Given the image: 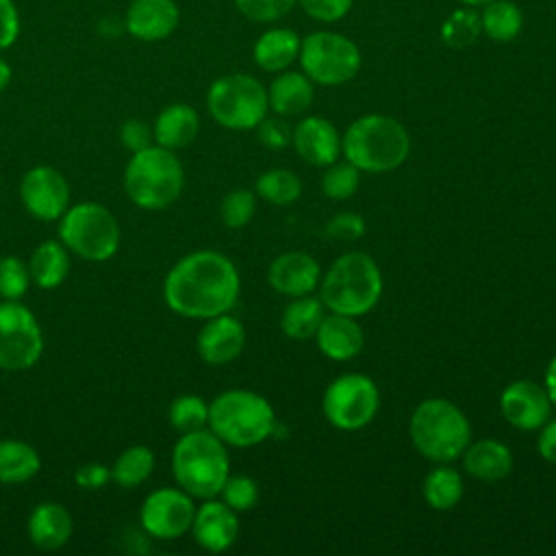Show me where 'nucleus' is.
Instances as JSON below:
<instances>
[{"mask_svg":"<svg viewBox=\"0 0 556 556\" xmlns=\"http://www.w3.org/2000/svg\"><path fill=\"white\" fill-rule=\"evenodd\" d=\"M11 78H13V70H11L9 61L0 54V91H4L9 87Z\"/></svg>","mask_w":556,"mask_h":556,"instance_id":"49","label":"nucleus"},{"mask_svg":"<svg viewBox=\"0 0 556 556\" xmlns=\"http://www.w3.org/2000/svg\"><path fill=\"white\" fill-rule=\"evenodd\" d=\"M326 235L339 241H358L365 235V219L352 211L337 213L326 222Z\"/></svg>","mask_w":556,"mask_h":556,"instance_id":"42","label":"nucleus"},{"mask_svg":"<svg viewBox=\"0 0 556 556\" xmlns=\"http://www.w3.org/2000/svg\"><path fill=\"white\" fill-rule=\"evenodd\" d=\"M321 280L319 263L306 252H282L278 254L267 269L269 287L287 298L311 295Z\"/></svg>","mask_w":556,"mask_h":556,"instance_id":"19","label":"nucleus"},{"mask_svg":"<svg viewBox=\"0 0 556 556\" xmlns=\"http://www.w3.org/2000/svg\"><path fill=\"white\" fill-rule=\"evenodd\" d=\"M43 352V334L37 317L20 300L0 302V369H30Z\"/></svg>","mask_w":556,"mask_h":556,"instance_id":"12","label":"nucleus"},{"mask_svg":"<svg viewBox=\"0 0 556 556\" xmlns=\"http://www.w3.org/2000/svg\"><path fill=\"white\" fill-rule=\"evenodd\" d=\"M361 185V169L350 161H334L321 174V191L330 200H348Z\"/></svg>","mask_w":556,"mask_h":556,"instance_id":"36","label":"nucleus"},{"mask_svg":"<svg viewBox=\"0 0 556 556\" xmlns=\"http://www.w3.org/2000/svg\"><path fill=\"white\" fill-rule=\"evenodd\" d=\"M61 243L85 261H109L119 250L122 230L115 215L100 202H80L61 215Z\"/></svg>","mask_w":556,"mask_h":556,"instance_id":"8","label":"nucleus"},{"mask_svg":"<svg viewBox=\"0 0 556 556\" xmlns=\"http://www.w3.org/2000/svg\"><path fill=\"white\" fill-rule=\"evenodd\" d=\"M154 469V454L146 445L126 447L111 467V480L122 489H135L150 478Z\"/></svg>","mask_w":556,"mask_h":556,"instance_id":"33","label":"nucleus"},{"mask_svg":"<svg viewBox=\"0 0 556 556\" xmlns=\"http://www.w3.org/2000/svg\"><path fill=\"white\" fill-rule=\"evenodd\" d=\"M254 211H256V193L243 187L228 191L219 204V217L224 226L232 230L248 226V222L254 217Z\"/></svg>","mask_w":556,"mask_h":556,"instance_id":"37","label":"nucleus"},{"mask_svg":"<svg viewBox=\"0 0 556 556\" xmlns=\"http://www.w3.org/2000/svg\"><path fill=\"white\" fill-rule=\"evenodd\" d=\"M195 515L193 497L180 486H163L152 491L139 510L141 528L161 541H172L191 530Z\"/></svg>","mask_w":556,"mask_h":556,"instance_id":"13","label":"nucleus"},{"mask_svg":"<svg viewBox=\"0 0 556 556\" xmlns=\"http://www.w3.org/2000/svg\"><path fill=\"white\" fill-rule=\"evenodd\" d=\"M291 135H293V128L285 122L282 115H274V117L265 115L256 126V137L267 150L287 148L291 143Z\"/></svg>","mask_w":556,"mask_h":556,"instance_id":"41","label":"nucleus"},{"mask_svg":"<svg viewBox=\"0 0 556 556\" xmlns=\"http://www.w3.org/2000/svg\"><path fill=\"white\" fill-rule=\"evenodd\" d=\"M254 193L269 204L289 206L302 195V180L295 172L285 167L265 169L254 185Z\"/></svg>","mask_w":556,"mask_h":556,"instance_id":"32","label":"nucleus"},{"mask_svg":"<svg viewBox=\"0 0 556 556\" xmlns=\"http://www.w3.org/2000/svg\"><path fill=\"white\" fill-rule=\"evenodd\" d=\"M543 387H545L552 404L556 406V354L552 356V361H549V365L545 369V384Z\"/></svg>","mask_w":556,"mask_h":556,"instance_id":"48","label":"nucleus"},{"mask_svg":"<svg viewBox=\"0 0 556 556\" xmlns=\"http://www.w3.org/2000/svg\"><path fill=\"white\" fill-rule=\"evenodd\" d=\"M241 291L235 263L217 250H195L167 271L163 298L169 311L187 319H211L230 313Z\"/></svg>","mask_w":556,"mask_h":556,"instance_id":"1","label":"nucleus"},{"mask_svg":"<svg viewBox=\"0 0 556 556\" xmlns=\"http://www.w3.org/2000/svg\"><path fill=\"white\" fill-rule=\"evenodd\" d=\"M122 24L132 39L156 43L178 28L180 7L176 0H130Z\"/></svg>","mask_w":556,"mask_h":556,"instance_id":"16","label":"nucleus"},{"mask_svg":"<svg viewBox=\"0 0 556 556\" xmlns=\"http://www.w3.org/2000/svg\"><path fill=\"white\" fill-rule=\"evenodd\" d=\"M119 139H122L124 148H128L130 152H139V150L152 146L154 132L143 119H126L119 128Z\"/></svg>","mask_w":556,"mask_h":556,"instance_id":"45","label":"nucleus"},{"mask_svg":"<svg viewBox=\"0 0 556 556\" xmlns=\"http://www.w3.org/2000/svg\"><path fill=\"white\" fill-rule=\"evenodd\" d=\"M152 132L156 146H163L167 150L187 148L200 132L198 111L185 102L167 104L159 111Z\"/></svg>","mask_w":556,"mask_h":556,"instance_id":"24","label":"nucleus"},{"mask_svg":"<svg viewBox=\"0 0 556 556\" xmlns=\"http://www.w3.org/2000/svg\"><path fill=\"white\" fill-rule=\"evenodd\" d=\"M382 271L371 254L352 250L337 256L319 280V300L326 311L363 317L382 298Z\"/></svg>","mask_w":556,"mask_h":556,"instance_id":"2","label":"nucleus"},{"mask_svg":"<svg viewBox=\"0 0 556 556\" xmlns=\"http://www.w3.org/2000/svg\"><path fill=\"white\" fill-rule=\"evenodd\" d=\"M20 198L24 208L33 217L41 222H52L70 208L72 193L70 182L59 169L50 165H37L22 176Z\"/></svg>","mask_w":556,"mask_h":556,"instance_id":"14","label":"nucleus"},{"mask_svg":"<svg viewBox=\"0 0 556 556\" xmlns=\"http://www.w3.org/2000/svg\"><path fill=\"white\" fill-rule=\"evenodd\" d=\"M536 450H539V456H541L543 460L556 465V417H549V419L539 428Z\"/></svg>","mask_w":556,"mask_h":556,"instance_id":"47","label":"nucleus"},{"mask_svg":"<svg viewBox=\"0 0 556 556\" xmlns=\"http://www.w3.org/2000/svg\"><path fill=\"white\" fill-rule=\"evenodd\" d=\"M172 473L176 484L191 497H217L230 476L226 443L208 428L182 432L172 450Z\"/></svg>","mask_w":556,"mask_h":556,"instance_id":"4","label":"nucleus"},{"mask_svg":"<svg viewBox=\"0 0 556 556\" xmlns=\"http://www.w3.org/2000/svg\"><path fill=\"white\" fill-rule=\"evenodd\" d=\"M463 476L458 469L450 467V463H437L434 469L424 478V500L434 510H450L463 497Z\"/></svg>","mask_w":556,"mask_h":556,"instance_id":"30","label":"nucleus"},{"mask_svg":"<svg viewBox=\"0 0 556 556\" xmlns=\"http://www.w3.org/2000/svg\"><path fill=\"white\" fill-rule=\"evenodd\" d=\"M298 61L302 72L317 85L337 87L356 78L361 70V50L358 46L332 30H317L302 39Z\"/></svg>","mask_w":556,"mask_h":556,"instance_id":"10","label":"nucleus"},{"mask_svg":"<svg viewBox=\"0 0 556 556\" xmlns=\"http://www.w3.org/2000/svg\"><path fill=\"white\" fill-rule=\"evenodd\" d=\"M552 400L543 384L515 380L500 395L502 417L517 430H539L552 417Z\"/></svg>","mask_w":556,"mask_h":556,"instance_id":"15","label":"nucleus"},{"mask_svg":"<svg viewBox=\"0 0 556 556\" xmlns=\"http://www.w3.org/2000/svg\"><path fill=\"white\" fill-rule=\"evenodd\" d=\"M480 33H482L480 15L473 7L454 9L441 24V41L454 50L473 46Z\"/></svg>","mask_w":556,"mask_h":556,"instance_id":"34","label":"nucleus"},{"mask_svg":"<svg viewBox=\"0 0 556 556\" xmlns=\"http://www.w3.org/2000/svg\"><path fill=\"white\" fill-rule=\"evenodd\" d=\"M208 115L228 130H252L269 113L265 85L243 72L219 76L206 91Z\"/></svg>","mask_w":556,"mask_h":556,"instance_id":"9","label":"nucleus"},{"mask_svg":"<svg viewBox=\"0 0 556 556\" xmlns=\"http://www.w3.org/2000/svg\"><path fill=\"white\" fill-rule=\"evenodd\" d=\"M30 287V269L17 256L0 258V298L22 300Z\"/></svg>","mask_w":556,"mask_h":556,"instance_id":"38","label":"nucleus"},{"mask_svg":"<svg viewBox=\"0 0 556 556\" xmlns=\"http://www.w3.org/2000/svg\"><path fill=\"white\" fill-rule=\"evenodd\" d=\"M463 456V469L482 482H500L513 471V452L497 439L469 441Z\"/></svg>","mask_w":556,"mask_h":556,"instance_id":"22","label":"nucleus"},{"mask_svg":"<svg viewBox=\"0 0 556 556\" xmlns=\"http://www.w3.org/2000/svg\"><path fill=\"white\" fill-rule=\"evenodd\" d=\"M185 187V169L174 150L148 146L132 152L124 169V189L130 202L143 211H161L178 200Z\"/></svg>","mask_w":556,"mask_h":556,"instance_id":"7","label":"nucleus"},{"mask_svg":"<svg viewBox=\"0 0 556 556\" xmlns=\"http://www.w3.org/2000/svg\"><path fill=\"white\" fill-rule=\"evenodd\" d=\"M167 417L172 428L178 430L180 434L202 430L208 424V404L204 402V397L195 393H185L169 404Z\"/></svg>","mask_w":556,"mask_h":556,"instance_id":"35","label":"nucleus"},{"mask_svg":"<svg viewBox=\"0 0 556 556\" xmlns=\"http://www.w3.org/2000/svg\"><path fill=\"white\" fill-rule=\"evenodd\" d=\"M380 408V391L367 374L350 371L337 376L324 391L321 410L330 426L354 432L374 421Z\"/></svg>","mask_w":556,"mask_h":556,"instance_id":"11","label":"nucleus"},{"mask_svg":"<svg viewBox=\"0 0 556 556\" xmlns=\"http://www.w3.org/2000/svg\"><path fill=\"white\" fill-rule=\"evenodd\" d=\"M313 339L326 358L339 363L356 358L365 345V334L356 317L339 313L324 315Z\"/></svg>","mask_w":556,"mask_h":556,"instance_id":"21","label":"nucleus"},{"mask_svg":"<svg viewBox=\"0 0 556 556\" xmlns=\"http://www.w3.org/2000/svg\"><path fill=\"white\" fill-rule=\"evenodd\" d=\"M482 33L500 43L513 41L523 28V13L510 0H491L480 13Z\"/></svg>","mask_w":556,"mask_h":556,"instance_id":"31","label":"nucleus"},{"mask_svg":"<svg viewBox=\"0 0 556 556\" xmlns=\"http://www.w3.org/2000/svg\"><path fill=\"white\" fill-rule=\"evenodd\" d=\"M22 33V15L15 0H0V52L9 50Z\"/></svg>","mask_w":556,"mask_h":556,"instance_id":"43","label":"nucleus"},{"mask_svg":"<svg viewBox=\"0 0 556 556\" xmlns=\"http://www.w3.org/2000/svg\"><path fill=\"white\" fill-rule=\"evenodd\" d=\"M300 43L302 39L295 30L269 28L254 41L252 59L265 72H282L298 59Z\"/></svg>","mask_w":556,"mask_h":556,"instance_id":"26","label":"nucleus"},{"mask_svg":"<svg viewBox=\"0 0 556 556\" xmlns=\"http://www.w3.org/2000/svg\"><path fill=\"white\" fill-rule=\"evenodd\" d=\"M408 434L415 450L430 463H452L469 445L471 424L452 400L428 397L415 406Z\"/></svg>","mask_w":556,"mask_h":556,"instance_id":"6","label":"nucleus"},{"mask_svg":"<svg viewBox=\"0 0 556 556\" xmlns=\"http://www.w3.org/2000/svg\"><path fill=\"white\" fill-rule=\"evenodd\" d=\"M298 0H235L241 15L252 22H276L285 17Z\"/></svg>","mask_w":556,"mask_h":556,"instance_id":"40","label":"nucleus"},{"mask_svg":"<svg viewBox=\"0 0 556 556\" xmlns=\"http://www.w3.org/2000/svg\"><path fill=\"white\" fill-rule=\"evenodd\" d=\"M72 515L63 504L56 502H41L28 515V539L39 549L52 552L63 547L72 536Z\"/></svg>","mask_w":556,"mask_h":556,"instance_id":"23","label":"nucleus"},{"mask_svg":"<svg viewBox=\"0 0 556 556\" xmlns=\"http://www.w3.org/2000/svg\"><path fill=\"white\" fill-rule=\"evenodd\" d=\"M276 413L267 397L250 389H228L208 404L206 428L232 447H252L276 432Z\"/></svg>","mask_w":556,"mask_h":556,"instance_id":"5","label":"nucleus"},{"mask_svg":"<svg viewBox=\"0 0 556 556\" xmlns=\"http://www.w3.org/2000/svg\"><path fill=\"white\" fill-rule=\"evenodd\" d=\"M313 80L304 72L282 70L267 89L269 109L282 117L302 115L313 104Z\"/></svg>","mask_w":556,"mask_h":556,"instance_id":"25","label":"nucleus"},{"mask_svg":"<svg viewBox=\"0 0 556 556\" xmlns=\"http://www.w3.org/2000/svg\"><path fill=\"white\" fill-rule=\"evenodd\" d=\"M302 9L317 22H337L345 17L354 0H298Z\"/></svg>","mask_w":556,"mask_h":556,"instance_id":"44","label":"nucleus"},{"mask_svg":"<svg viewBox=\"0 0 556 556\" xmlns=\"http://www.w3.org/2000/svg\"><path fill=\"white\" fill-rule=\"evenodd\" d=\"M291 146L298 156L308 165L326 167L334 163L341 154V135L330 119L319 115H306L295 124Z\"/></svg>","mask_w":556,"mask_h":556,"instance_id":"20","label":"nucleus"},{"mask_svg":"<svg viewBox=\"0 0 556 556\" xmlns=\"http://www.w3.org/2000/svg\"><path fill=\"white\" fill-rule=\"evenodd\" d=\"M460 2H463L465 7H473V9H476V7H484V4H489L491 0H460Z\"/></svg>","mask_w":556,"mask_h":556,"instance_id":"50","label":"nucleus"},{"mask_svg":"<svg viewBox=\"0 0 556 556\" xmlns=\"http://www.w3.org/2000/svg\"><path fill=\"white\" fill-rule=\"evenodd\" d=\"M206 324L200 328L198 339H195V348L200 358L206 365L219 367V365H228L235 358H239V354L245 348V328L243 324L228 315H215L211 319H204Z\"/></svg>","mask_w":556,"mask_h":556,"instance_id":"18","label":"nucleus"},{"mask_svg":"<svg viewBox=\"0 0 556 556\" xmlns=\"http://www.w3.org/2000/svg\"><path fill=\"white\" fill-rule=\"evenodd\" d=\"M30 280L41 289L59 287L70 274V254L61 241H43L35 248L30 263Z\"/></svg>","mask_w":556,"mask_h":556,"instance_id":"27","label":"nucleus"},{"mask_svg":"<svg viewBox=\"0 0 556 556\" xmlns=\"http://www.w3.org/2000/svg\"><path fill=\"white\" fill-rule=\"evenodd\" d=\"M41 458L37 450L17 439L0 441V482L2 484H20L28 482L39 473Z\"/></svg>","mask_w":556,"mask_h":556,"instance_id":"29","label":"nucleus"},{"mask_svg":"<svg viewBox=\"0 0 556 556\" xmlns=\"http://www.w3.org/2000/svg\"><path fill=\"white\" fill-rule=\"evenodd\" d=\"M191 534L202 549L211 554L226 552L228 547L235 545L239 536L237 510H232L226 502L215 497L202 500V504L195 506Z\"/></svg>","mask_w":556,"mask_h":556,"instance_id":"17","label":"nucleus"},{"mask_svg":"<svg viewBox=\"0 0 556 556\" xmlns=\"http://www.w3.org/2000/svg\"><path fill=\"white\" fill-rule=\"evenodd\" d=\"M222 502H226L232 510L243 513L256 506L258 502V484L254 478L237 473V476H228L222 491Z\"/></svg>","mask_w":556,"mask_h":556,"instance_id":"39","label":"nucleus"},{"mask_svg":"<svg viewBox=\"0 0 556 556\" xmlns=\"http://www.w3.org/2000/svg\"><path fill=\"white\" fill-rule=\"evenodd\" d=\"M324 311L326 308L319 298H313V295L291 298V302L282 308V315H280L282 334L295 341L313 339L326 315Z\"/></svg>","mask_w":556,"mask_h":556,"instance_id":"28","label":"nucleus"},{"mask_svg":"<svg viewBox=\"0 0 556 556\" xmlns=\"http://www.w3.org/2000/svg\"><path fill=\"white\" fill-rule=\"evenodd\" d=\"M341 154L365 174H387L408 159L410 135L395 117L361 115L341 135Z\"/></svg>","mask_w":556,"mask_h":556,"instance_id":"3","label":"nucleus"},{"mask_svg":"<svg viewBox=\"0 0 556 556\" xmlns=\"http://www.w3.org/2000/svg\"><path fill=\"white\" fill-rule=\"evenodd\" d=\"M74 480L80 489L87 491H98L102 489L109 480H111V467L102 465V463H85L76 469Z\"/></svg>","mask_w":556,"mask_h":556,"instance_id":"46","label":"nucleus"}]
</instances>
